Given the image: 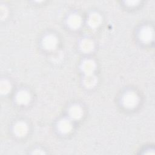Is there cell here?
<instances>
[{
    "instance_id": "obj_3",
    "label": "cell",
    "mask_w": 155,
    "mask_h": 155,
    "mask_svg": "<svg viewBox=\"0 0 155 155\" xmlns=\"http://www.w3.org/2000/svg\"><path fill=\"white\" fill-rule=\"evenodd\" d=\"M49 43V44H47V47L48 48H51V47H53V46L56 44V42H55V39L53 38H48V39H46V44Z\"/></svg>"
},
{
    "instance_id": "obj_2",
    "label": "cell",
    "mask_w": 155,
    "mask_h": 155,
    "mask_svg": "<svg viewBox=\"0 0 155 155\" xmlns=\"http://www.w3.org/2000/svg\"><path fill=\"white\" fill-rule=\"evenodd\" d=\"M153 33L151 32V29H145L143 30V32L141 34L142 36V39L144 40L145 41H150L152 38Z\"/></svg>"
},
{
    "instance_id": "obj_1",
    "label": "cell",
    "mask_w": 155,
    "mask_h": 155,
    "mask_svg": "<svg viewBox=\"0 0 155 155\" xmlns=\"http://www.w3.org/2000/svg\"><path fill=\"white\" fill-rule=\"evenodd\" d=\"M124 102L125 103V105L132 107L135 105L137 102V97L135 95L130 94L124 98Z\"/></svg>"
}]
</instances>
